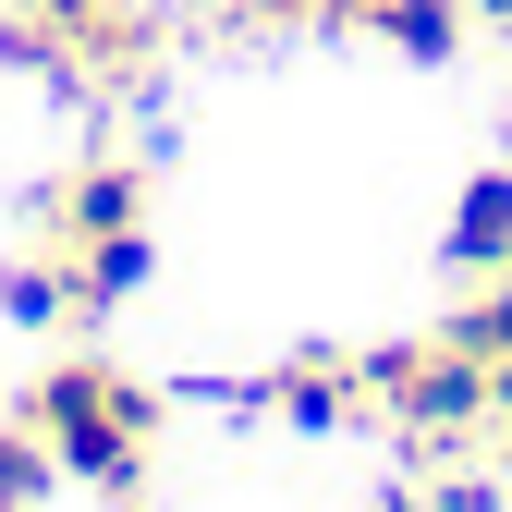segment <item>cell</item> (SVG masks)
I'll return each instance as SVG.
<instances>
[{
	"instance_id": "obj_9",
	"label": "cell",
	"mask_w": 512,
	"mask_h": 512,
	"mask_svg": "<svg viewBox=\"0 0 512 512\" xmlns=\"http://www.w3.org/2000/svg\"><path fill=\"white\" fill-rule=\"evenodd\" d=\"M452 354H476V366H500L512 354V281H476L464 305H452V330H439Z\"/></svg>"
},
{
	"instance_id": "obj_13",
	"label": "cell",
	"mask_w": 512,
	"mask_h": 512,
	"mask_svg": "<svg viewBox=\"0 0 512 512\" xmlns=\"http://www.w3.org/2000/svg\"><path fill=\"white\" fill-rule=\"evenodd\" d=\"M232 13H244V25H305L317 0H232Z\"/></svg>"
},
{
	"instance_id": "obj_4",
	"label": "cell",
	"mask_w": 512,
	"mask_h": 512,
	"mask_svg": "<svg viewBox=\"0 0 512 512\" xmlns=\"http://www.w3.org/2000/svg\"><path fill=\"white\" fill-rule=\"evenodd\" d=\"M49 256H61V281H74V330H98V317H110L122 293H147V269H159L147 220H135V232H98V244H49Z\"/></svg>"
},
{
	"instance_id": "obj_5",
	"label": "cell",
	"mask_w": 512,
	"mask_h": 512,
	"mask_svg": "<svg viewBox=\"0 0 512 512\" xmlns=\"http://www.w3.org/2000/svg\"><path fill=\"white\" fill-rule=\"evenodd\" d=\"M439 256H452V281H512V171H476L464 196H452Z\"/></svg>"
},
{
	"instance_id": "obj_10",
	"label": "cell",
	"mask_w": 512,
	"mask_h": 512,
	"mask_svg": "<svg viewBox=\"0 0 512 512\" xmlns=\"http://www.w3.org/2000/svg\"><path fill=\"white\" fill-rule=\"evenodd\" d=\"M49 476H61V464H49V439H37V427H0V512H37Z\"/></svg>"
},
{
	"instance_id": "obj_3",
	"label": "cell",
	"mask_w": 512,
	"mask_h": 512,
	"mask_svg": "<svg viewBox=\"0 0 512 512\" xmlns=\"http://www.w3.org/2000/svg\"><path fill=\"white\" fill-rule=\"evenodd\" d=\"M147 220V159H86L49 183V244H98V232H135Z\"/></svg>"
},
{
	"instance_id": "obj_14",
	"label": "cell",
	"mask_w": 512,
	"mask_h": 512,
	"mask_svg": "<svg viewBox=\"0 0 512 512\" xmlns=\"http://www.w3.org/2000/svg\"><path fill=\"white\" fill-rule=\"evenodd\" d=\"M317 25H378V0H317Z\"/></svg>"
},
{
	"instance_id": "obj_1",
	"label": "cell",
	"mask_w": 512,
	"mask_h": 512,
	"mask_svg": "<svg viewBox=\"0 0 512 512\" xmlns=\"http://www.w3.org/2000/svg\"><path fill=\"white\" fill-rule=\"evenodd\" d=\"M25 427L49 439V464H61V476H86V488H135L159 403H147L122 366H98V354H61L37 391H25Z\"/></svg>"
},
{
	"instance_id": "obj_11",
	"label": "cell",
	"mask_w": 512,
	"mask_h": 512,
	"mask_svg": "<svg viewBox=\"0 0 512 512\" xmlns=\"http://www.w3.org/2000/svg\"><path fill=\"white\" fill-rule=\"evenodd\" d=\"M427 512H500V476H439Z\"/></svg>"
},
{
	"instance_id": "obj_7",
	"label": "cell",
	"mask_w": 512,
	"mask_h": 512,
	"mask_svg": "<svg viewBox=\"0 0 512 512\" xmlns=\"http://www.w3.org/2000/svg\"><path fill=\"white\" fill-rule=\"evenodd\" d=\"M464 13H476V0H378L366 37H391L403 61H452V49H464Z\"/></svg>"
},
{
	"instance_id": "obj_15",
	"label": "cell",
	"mask_w": 512,
	"mask_h": 512,
	"mask_svg": "<svg viewBox=\"0 0 512 512\" xmlns=\"http://www.w3.org/2000/svg\"><path fill=\"white\" fill-rule=\"evenodd\" d=\"M476 13H500V25H512V0H476Z\"/></svg>"
},
{
	"instance_id": "obj_2",
	"label": "cell",
	"mask_w": 512,
	"mask_h": 512,
	"mask_svg": "<svg viewBox=\"0 0 512 512\" xmlns=\"http://www.w3.org/2000/svg\"><path fill=\"white\" fill-rule=\"evenodd\" d=\"M354 391L403 439H427V452L464 439V427H488V366L452 354V342H378V354H354Z\"/></svg>"
},
{
	"instance_id": "obj_8",
	"label": "cell",
	"mask_w": 512,
	"mask_h": 512,
	"mask_svg": "<svg viewBox=\"0 0 512 512\" xmlns=\"http://www.w3.org/2000/svg\"><path fill=\"white\" fill-rule=\"evenodd\" d=\"M0 317H13V330H74V281H61V256H13V269H0Z\"/></svg>"
},
{
	"instance_id": "obj_12",
	"label": "cell",
	"mask_w": 512,
	"mask_h": 512,
	"mask_svg": "<svg viewBox=\"0 0 512 512\" xmlns=\"http://www.w3.org/2000/svg\"><path fill=\"white\" fill-rule=\"evenodd\" d=\"M488 427H500V476H512V354L488 366Z\"/></svg>"
},
{
	"instance_id": "obj_6",
	"label": "cell",
	"mask_w": 512,
	"mask_h": 512,
	"mask_svg": "<svg viewBox=\"0 0 512 512\" xmlns=\"http://www.w3.org/2000/svg\"><path fill=\"white\" fill-rule=\"evenodd\" d=\"M244 403H269V415H293V427H342L366 391H354V354H305V366H281V378H256Z\"/></svg>"
}]
</instances>
